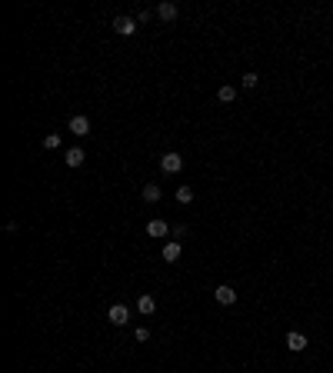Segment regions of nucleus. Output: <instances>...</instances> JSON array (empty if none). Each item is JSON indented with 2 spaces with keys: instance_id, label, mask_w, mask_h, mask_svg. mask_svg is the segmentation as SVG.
Listing matches in <instances>:
<instances>
[{
  "instance_id": "nucleus-1",
  "label": "nucleus",
  "mask_w": 333,
  "mask_h": 373,
  "mask_svg": "<svg viewBox=\"0 0 333 373\" xmlns=\"http://www.w3.org/2000/svg\"><path fill=\"white\" fill-rule=\"evenodd\" d=\"M160 170H163V174H180V170H183V157L177 150L163 153V157H160Z\"/></svg>"
},
{
  "instance_id": "nucleus-2",
  "label": "nucleus",
  "mask_w": 333,
  "mask_h": 373,
  "mask_svg": "<svg viewBox=\"0 0 333 373\" xmlns=\"http://www.w3.org/2000/svg\"><path fill=\"white\" fill-rule=\"evenodd\" d=\"M113 30L120 33V37H134L137 33V17H113Z\"/></svg>"
},
{
  "instance_id": "nucleus-3",
  "label": "nucleus",
  "mask_w": 333,
  "mask_h": 373,
  "mask_svg": "<svg viewBox=\"0 0 333 373\" xmlns=\"http://www.w3.org/2000/svg\"><path fill=\"white\" fill-rule=\"evenodd\" d=\"M107 320H110L113 326H127V320H130V310H127V303H113V307L107 310Z\"/></svg>"
},
{
  "instance_id": "nucleus-4",
  "label": "nucleus",
  "mask_w": 333,
  "mask_h": 373,
  "mask_svg": "<svg viewBox=\"0 0 333 373\" xmlns=\"http://www.w3.org/2000/svg\"><path fill=\"white\" fill-rule=\"evenodd\" d=\"M67 130H70L73 137H87V134H90V120L84 117V113H73L70 123H67Z\"/></svg>"
},
{
  "instance_id": "nucleus-5",
  "label": "nucleus",
  "mask_w": 333,
  "mask_h": 373,
  "mask_svg": "<svg viewBox=\"0 0 333 373\" xmlns=\"http://www.w3.org/2000/svg\"><path fill=\"white\" fill-rule=\"evenodd\" d=\"M214 297H217V303H223V307H233V303H237V294H233L230 283H220L214 290Z\"/></svg>"
},
{
  "instance_id": "nucleus-6",
  "label": "nucleus",
  "mask_w": 333,
  "mask_h": 373,
  "mask_svg": "<svg viewBox=\"0 0 333 373\" xmlns=\"http://www.w3.org/2000/svg\"><path fill=\"white\" fill-rule=\"evenodd\" d=\"M84 160H87V153L80 150V147H70V150H67V153H64V163H67V167H70V170H77V167H84Z\"/></svg>"
},
{
  "instance_id": "nucleus-7",
  "label": "nucleus",
  "mask_w": 333,
  "mask_h": 373,
  "mask_svg": "<svg viewBox=\"0 0 333 373\" xmlns=\"http://www.w3.org/2000/svg\"><path fill=\"white\" fill-rule=\"evenodd\" d=\"M137 310H140L143 317H150L153 310H157V297H153V294H140V297H137Z\"/></svg>"
},
{
  "instance_id": "nucleus-8",
  "label": "nucleus",
  "mask_w": 333,
  "mask_h": 373,
  "mask_svg": "<svg viewBox=\"0 0 333 373\" xmlns=\"http://www.w3.org/2000/svg\"><path fill=\"white\" fill-rule=\"evenodd\" d=\"M177 14H180V10H177V4H170V0L157 4V17H160V20H166V24H170V20H177Z\"/></svg>"
},
{
  "instance_id": "nucleus-9",
  "label": "nucleus",
  "mask_w": 333,
  "mask_h": 373,
  "mask_svg": "<svg viewBox=\"0 0 333 373\" xmlns=\"http://www.w3.org/2000/svg\"><path fill=\"white\" fill-rule=\"evenodd\" d=\"M286 350H290V353H300V350H307V337L303 334H286Z\"/></svg>"
},
{
  "instance_id": "nucleus-10",
  "label": "nucleus",
  "mask_w": 333,
  "mask_h": 373,
  "mask_svg": "<svg viewBox=\"0 0 333 373\" xmlns=\"http://www.w3.org/2000/svg\"><path fill=\"white\" fill-rule=\"evenodd\" d=\"M180 250H183L180 240H170V243L163 246V260H166V263H177V260H180Z\"/></svg>"
},
{
  "instance_id": "nucleus-11",
  "label": "nucleus",
  "mask_w": 333,
  "mask_h": 373,
  "mask_svg": "<svg viewBox=\"0 0 333 373\" xmlns=\"http://www.w3.org/2000/svg\"><path fill=\"white\" fill-rule=\"evenodd\" d=\"M170 230H174V227H166V223L163 220H150V223H147V233H150V237H166V233H170Z\"/></svg>"
},
{
  "instance_id": "nucleus-12",
  "label": "nucleus",
  "mask_w": 333,
  "mask_h": 373,
  "mask_svg": "<svg viewBox=\"0 0 333 373\" xmlns=\"http://www.w3.org/2000/svg\"><path fill=\"white\" fill-rule=\"evenodd\" d=\"M140 197L147 200V203H157V200L163 197V190H160L157 183H147V187H143V190H140Z\"/></svg>"
},
{
  "instance_id": "nucleus-13",
  "label": "nucleus",
  "mask_w": 333,
  "mask_h": 373,
  "mask_svg": "<svg viewBox=\"0 0 333 373\" xmlns=\"http://www.w3.org/2000/svg\"><path fill=\"white\" fill-rule=\"evenodd\" d=\"M217 97H220V103H233L237 100V87H233V84H223V87L217 90Z\"/></svg>"
},
{
  "instance_id": "nucleus-14",
  "label": "nucleus",
  "mask_w": 333,
  "mask_h": 373,
  "mask_svg": "<svg viewBox=\"0 0 333 373\" xmlns=\"http://www.w3.org/2000/svg\"><path fill=\"white\" fill-rule=\"evenodd\" d=\"M177 203H193V190H190V187H177Z\"/></svg>"
},
{
  "instance_id": "nucleus-15",
  "label": "nucleus",
  "mask_w": 333,
  "mask_h": 373,
  "mask_svg": "<svg viewBox=\"0 0 333 373\" xmlns=\"http://www.w3.org/2000/svg\"><path fill=\"white\" fill-rule=\"evenodd\" d=\"M240 84H243V87H246V90H254V87H257V84H260V77H257V73H254V70H250V73H243V77H240Z\"/></svg>"
},
{
  "instance_id": "nucleus-16",
  "label": "nucleus",
  "mask_w": 333,
  "mask_h": 373,
  "mask_svg": "<svg viewBox=\"0 0 333 373\" xmlns=\"http://www.w3.org/2000/svg\"><path fill=\"white\" fill-rule=\"evenodd\" d=\"M60 147V134H47L44 137V150H57Z\"/></svg>"
},
{
  "instance_id": "nucleus-17",
  "label": "nucleus",
  "mask_w": 333,
  "mask_h": 373,
  "mask_svg": "<svg viewBox=\"0 0 333 373\" xmlns=\"http://www.w3.org/2000/svg\"><path fill=\"white\" fill-rule=\"evenodd\" d=\"M134 340L137 343H147V340H150V330H147V326H137V330H134Z\"/></svg>"
},
{
  "instance_id": "nucleus-18",
  "label": "nucleus",
  "mask_w": 333,
  "mask_h": 373,
  "mask_svg": "<svg viewBox=\"0 0 333 373\" xmlns=\"http://www.w3.org/2000/svg\"><path fill=\"white\" fill-rule=\"evenodd\" d=\"M170 233H174V240H183V237H187V223H177Z\"/></svg>"
},
{
  "instance_id": "nucleus-19",
  "label": "nucleus",
  "mask_w": 333,
  "mask_h": 373,
  "mask_svg": "<svg viewBox=\"0 0 333 373\" xmlns=\"http://www.w3.org/2000/svg\"><path fill=\"white\" fill-rule=\"evenodd\" d=\"M150 17H153L150 10H140V14H137V24H150Z\"/></svg>"
}]
</instances>
